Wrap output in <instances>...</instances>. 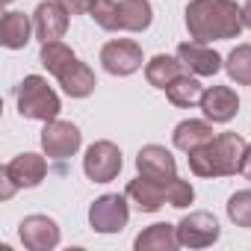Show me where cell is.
<instances>
[{
	"instance_id": "6da1fadb",
	"label": "cell",
	"mask_w": 251,
	"mask_h": 251,
	"mask_svg": "<svg viewBox=\"0 0 251 251\" xmlns=\"http://www.w3.org/2000/svg\"><path fill=\"white\" fill-rule=\"evenodd\" d=\"M242 6L233 0H189L186 6V30L195 42H222L239 39L242 33Z\"/></svg>"
},
{
	"instance_id": "7a4b0ae2",
	"label": "cell",
	"mask_w": 251,
	"mask_h": 251,
	"mask_svg": "<svg viewBox=\"0 0 251 251\" xmlns=\"http://www.w3.org/2000/svg\"><path fill=\"white\" fill-rule=\"evenodd\" d=\"M245 139L239 133H219L207 145L189 151V169L198 177H227L236 175L245 157Z\"/></svg>"
},
{
	"instance_id": "3957f363",
	"label": "cell",
	"mask_w": 251,
	"mask_h": 251,
	"mask_svg": "<svg viewBox=\"0 0 251 251\" xmlns=\"http://www.w3.org/2000/svg\"><path fill=\"white\" fill-rule=\"evenodd\" d=\"M62 109L59 95L48 86L45 77L39 74H27L18 86V112L21 118H33V121H50L56 118Z\"/></svg>"
},
{
	"instance_id": "277c9868",
	"label": "cell",
	"mask_w": 251,
	"mask_h": 251,
	"mask_svg": "<svg viewBox=\"0 0 251 251\" xmlns=\"http://www.w3.org/2000/svg\"><path fill=\"white\" fill-rule=\"evenodd\" d=\"M45 175H48V163H45L42 154L27 151V154L12 157L3 166V195H0V198H12L15 189H33V186H39L45 180Z\"/></svg>"
},
{
	"instance_id": "5b68a950",
	"label": "cell",
	"mask_w": 251,
	"mask_h": 251,
	"mask_svg": "<svg viewBox=\"0 0 251 251\" xmlns=\"http://www.w3.org/2000/svg\"><path fill=\"white\" fill-rule=\"evenodd\" d=\"M124 160H121V148L109 139H98L86 148V157H83V172L92 183H109L118 177Z\"/></svg>"
},
{
	"instance_id": "8992f818",
	"label": "cell",
	"mask_w": 251,
	"mask_h": 251,
	"mask_svg": "<svg viewBox=\"0 0 251 251\" xmlns=\"http://www.w3.org/2000/svg\"><path fill=\"white\" fill-rule=\"evenodd\" d=\"M127 219H130L127 198L115 195V192L95 198L89 207V225L95 233H121L127 227Z\"/></svg>"
},
{
	"instance_id": "52a82bcc",
	"label": "cell",
	"mask_w": 251,
	"mask_h": 251,
	"mask_svg": "<svg viewBox=\"0 0 251 251\" xmlns=\"http://www.w3.org/2000/svg\"><path fill=\"white\" fill-rule=\"evenodd\" d=\"M83 145V133L77 124L62 121V118H50L45 121V130H42V151L50 160H68L80 151Z\"/></svg>"
},
{
	"instance_id": "ba28073f",
	"label": "cell",
	"mask_w": 251,
	"mask_h": 251,
	"mask_svg": "<svg viewBox=\"0 0 251 251\" xmlns=\"http://www.w3.org/2000/svg\"><path fill=\"white\" fill-rule=\"evenodd\" d=\"M142 48L133 39H112L100 48V65L112 77H130L142 68Z\"/></svg>"
},
{
	"instance_id": "9c48e42d",
	"label": "cell",
	"mask_w": 251,
	"mask_h": 251,
	"mask_svg": "<svg viewBox=\"0 0 251 251\" xmlns=\"http://www.w3.org/2000/svg\"><path fill=\"white\" fill-rule=\"evenodd\" d=\"M219 222L213 213L207 210H198V213H189L177 222V239L183 248H207L219 239Z\"/></svg>"
},
{
	"instance_id": "30bf717a",
	"label": "cell",
	"mask_w": 251,
	"mask_h": 251,
	"mask_svg": "<svg viewBox=\"0 0 251 251\" xmlns=\"http://www.w3.org/2000/svg\"><path fill=\"white\" fill-rule=\"evenodd\" d=\"M18 236H21L24 248H30V251H53L59 245V225L50 216L33 213V216L21 219Z\"/></svg>"
},
{
	"instance_id": "8fae6325",
	"label": "cell",
	"mask_w": 251,
	"mask_h": 251,
	"mask_svg": "<svg viewBox=\"0 0 251 251\" xmlns=\"http://www.w3.org/2000/svg\"><path fill=\"white\" fill-rule=\"evenodd\" d=\"M177 59L183 62V68L189 71V74H195V77H213V74H219L222 71V56L213 50V48H207L204 42H183V45H177Z\"/></svg>"
},
{
	"instance_id": "7c38bea8",
	"label": "cell",
	"mask_w": 251,
	"mask_h": 251,
	"mask_svg": "<svg viewBox=\"0 0 251 251\" xmlns=\"http://www.w3.org/2000/svg\"><path fill=\"white\" fill-rule=\"evenodd\" d=\"M201 112L213 124H227L239 112V95L230 86H210L201 95Z\"/></svg>"
},
{
	"instance_id": "4fadbf2b",
	"label": "cell",
	"mask_w": 251,
	"mask_h": 251,
	"mask_svg": "<svg viewBox=\"0 0 251 251\" xmlns=\"http://www.w3.org/2000/svg\"><path fill=\"white\" fill-rule=\"evenodd\" d=\"M136 172L151 180H172L177 177V163L166 145H145L136 154Z\"/></svg>"
},
{
	"instance_id": "5bb4252c",
	"label": "cell",
	"mask_w": 251,
	"mask_h": 251,
	"mask_svg": "<svg viewBox=\"0 0 251 251\" xmlns=\"http://www.w3.org/2000/svg\"><path fill=\"white\" fill-rule=\"evenodd\" d=\"M33 24H36V39L42 45L56 42L68 30V12H65L62 3H56V0H45V3H39L36 12H33Z\"/></svg>"
},
{
	"instance_id": "9a60e30c",
	"label": "cell",
	"mask_w": 251,
	"mask_h": 251,
	"mask_svg": "<svg viewBox=\"0 0 251 251\" xmlns=\"http://www.w3.org/2000/svg\"><path fill=\"white\" fill-rule=\"evenodd\" d=\"M127 195L142 213H157L160 207H166L169 204V198H166V180H151V177H136V180H130L127 183Z\"/></svg>"
},
{
	"instance_id": "2e32d148",
	"label": "cell",
	"mask_w": 251,
	"mask_h": 251,
	"mask_svg": "<svg viewBox=\"0 0 251 251\" xmlns=\"http://www.w3.org/2000/svg\"><path fill=\"white\" fill-rule=\"evenodd\" d=\"M56 80H59L62 92H65L68 98H89V95L95 92V86H98L95 71H92L86 62H80V59H71V62L56 74Z\"/></svg>"
},
{
	"instance_id": "e0dca14e",
	"label": "cell",
	"mask_w": 251,
	"mask_h": 251,
	"mask_svg": "<svg viewBox=\"0 0 251 251\" xmlns=\"http://www.w3.org/2000/svg\"><path fill=\"white\" fill-rule=\"evenodd\" d=\"M33 33H36V24H33V18L24 15V12L9 9V12L3 15V21H0V42H3V48H9V50L27 48V42H30Z\"/></svg>"
},
{
	"instance_id": "ac0fdd59",
	"label": "cell",
	"mask_w": 251,
	"mask_h": 251,
	"mask_svg": "<svg viewBox=\"0 0 251 251\" xmlns=\"http://www.w3.org/2000/svg\"><path fill=\"white\" fill-rule=\"evenodd\" d=\"M133 248H136V251H175V248H180L177 225H169V222L148 225V227L133 239Z\"/></svg>"
},
{
	"instance_id": "d6986e66",
	"label": "cell",
	"mask_w": 251,
	"mask_h": 251,
	"mask_svg": "<svg viewBox=\"0 0 251 251\" xmlns=\"http://www.w3.org/2000/svg\"><path fill=\"white\" fill-rule=\"evenodd\" d=\"M210 139H213V124H210V121H201V118H186V121H180L177 127H175V133H172L175 148H180L183 154H189V151L207 145Z\"/></svg>"
},
{
	"instance_id": "ffe728a7",
	"label": "cell",
	"mask_w": 251,
	"mask_h": 251,
	"mask_svg": "<svg viewBox=\"0 0 251 251\" xmlns=\"http://www.w3.org/2000/svg\"><path fill=\"white\" fill-rule=\"evenodd\" d=\"M154 21L148 0H118V27L124 33H145Z\"/></svg>"
},
{
	"instance_id": "44dd1931",
	"label": "cell",
	"mask_w": 251,
	"mask_h": 251,
	"mask_svg": "<svg viewBox=\"0 0 251 251\" xmlns=\"http://www.w3.org/2000/svg\"><path fill=\"white\" fill-rule=\"evenodd\" d=\"M180 74H183V62H180L177 56L157 53V56H151V59L145 62V80H148L154 89H163V92H166V86L175 83Z\"/></svg>"
},
{
	"instance_id": "7402d4cb",
	"label": "cell",
	"mask_w": 251,
	"mask_h": 251,
	"mask_svg": "<svg viewBox=\"0 0 251 251\" xmlns=\"http://www.w3.org/2000/svg\"><path fill=\"white\" fill-rule=\"evenodd\" d=\"M201 95H204V86L195 80V74L189 77V74H180L175 83H169L166 86V98L175 103V106H195V103H201Z\"/></svg>"
},
{
	"instance_id": "603a6c76",
	"label": "cell",
	"mask_w": 251,
	"mask_h": 251,
	"mask_svg": "<svg viewBox=\"0 0 251 251\" xmlns=\"http://www.w3.org/2000/svg\"><path fill=\"white\" fill-rule=\"evenodd\" d=\"M225 71L236 86H251V45H236L225 59Z\"/></svg>"
},
{
	"instance_id": "cb8c5ba5",
	"label": "cell",
	"mask_w": 251,
	"mask_h": 251,
	"mask_svg": "<svg viewBox=\"0 0 251 251\" xmlns=\"http://www.w3.org/2000/svg\"><path fill=\"white\" fill-rule=\"evenodd\" d=\"M71 59H77V56H74V50H71L62 39H56V42H45V45H42V50H39V62H42L53 77H56V74L71 62Z\"/></svg>"
},
{
	"instance_id": "d4e9b609",
	"label": "cell",
	"mask_w": 251,
	"mask_h": 251,
	"mask_svg": "<svg viewBox=\"0 0 251 251\" xmlns=\"http://www.w3.org/2000/svg\"><path fill=\"white\" fill-rule=\"evenodd\" d=\"M227 219L236 227H251V189H236L227 198Z\"/></svg>"
},
{
	"instance_id": "484cf974",
	"label": "cell",
	"mask_w": 251,
	"mask_h": 251,
	"mask_svg": "<svg viewBox=\"0 0 251 251\" xmlns=\"http://www.w3.org/2000/svg\"><path fill=\"white\" fill-rule=\"evenodd\" d=\"M89 15L95 18V24L106 33H118V3L115 0H92L89 6Z\"/></svg>"
},
{
	"instance_id": "4316f807",
	"label": "cell",
	"mask_w": 251,
	"mask_h": 251,
	"mask_svg": "<svg viewBox=\"0 0 251 251\" xmlns=\"http://www.w3.org/2000/svg\"><path fill=\"white\" fill-rule=\"evenodd\" d=\"M166 198H169V207L186 210V207L195 201V189H192V183H189V180L172 177V180H166Z\"/></svg>"
},
{
	"instance_id": "83f0119b",
	"label": "cell",
	"mask_w": 251,
	"mask_h": 251,
	"mask_svg": "<svg viewBox=\"0 0 251 251\" xmlns=\"http://www.w3.org/2000/svg\"><path fill=\"white\" fill-rule=\"evenodd\" d=\"M56 3H62L68 15H83V12H89L92 0H56Z\"/></svg>"
},
{
	"instance_id": "f1b7e54d",
	"label": "cell",
	"mask_w": 251,
	"mask_h": 251,
	"mask_svg": "<svg viewBox=\"0 0 251 251\" xmlns=\"http://www.w3.org/2000/svg\"><path fill=\"white\" fill-rule=\"evenodd\" d=\"M239 175L251 183V145H245V157H242V166H239Z\"/></svg>"
},
{
	"instance_id": "f546056e",
	"label": "cell",
	"mask_w": 251,
	"mask_h": 251,
	"mask_svg": "<svg viewBox=\"0 0 251 251\" xmlns=\"http://www.w3.org/2000/svg\"><path fill=\"white\" fill-rule=\"evenodd\" d=\"M242 24L251 30V0H245V3H242Z\"/></svg>"
},
{
	"instance_id": "4dcf8cb0",
	"label": "cell",
	"mask_w": 251,
	"mask_h": 251,
	"mask_svg": "<svg viewBox=\"0 0 251 251\" xmlns=\"http://www.w3.org/2000/svg\"><path fill=\"white\" fill-rule=\"evenodd\" d=\"M3 3H15V0H3Z\"/></svg>"
}]
</instances>
